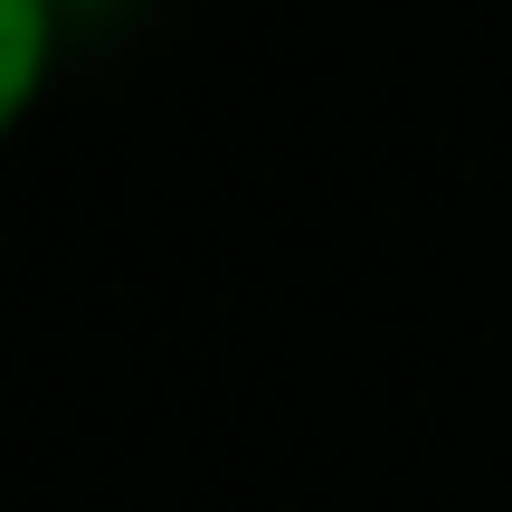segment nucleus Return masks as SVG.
<instances>
[{
  "label": "nucleus",
  "instance_id": "f257e3e1",
  "mask_svg": "<svg viewBox=\"0 0 512 512\" xmlns=\"http://www.w3.org/2000/svg\"><path fill=\"white\" fill-rule=\"evenodd\" d=\"M67 0H0V143L38 114V95L57 86L67 57Z\"/></svg>",
  "mask_w": 512,
  "mask_h": 512
},
{
  "label": "nucleus",
  "instance_id": "f03ea898",
  "mask_svg": "<svg viewBox=\"0 0 512 512\" xmlns=\"http://www.w3.org/2000/svg\"><path fill=\"white\" fill-rule=\"evenodd\" d=\"M114 0H67V29H86V19H105Z\"/></svg>",
  "mask_w": 512,
  "mask_h": 512
}]
</instances>
